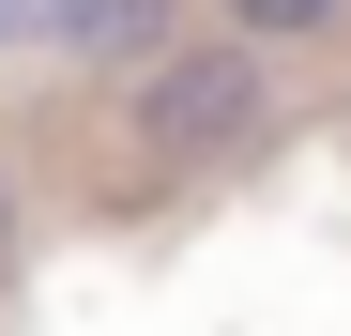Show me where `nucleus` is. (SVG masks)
<instances>
[{"label":"nucleus","mask_w":351,"mask_h":336,"mask_svg":"<svg viewBox=\"0 0 351 336\" xmlns=\"http://www.w3.org/2000/svg\"><path fill=\"white\" fill-rule=\"evenodd\" d=\"M245 123H260V31L214 16V46H153L138 62V153H229Z\"/></svg>","instance_id":"nucleus-1"},{"label":"nucleus","mask_w":351,"mask_h":336,"mask_svg":"<svg viewBox=\"0 0 351 336\" xmlns=\"http://www.w3.org/2000/svg\"><path fill=\"white\" fill-rule=\"evenodd\" d=\"M168 31H184V0H77V16H62L77 62H153Z\"/></svg>","instance_id":"nucleus-2"},{"label":"nucleus","mask_w":351,"mask_h":336,"mask_svg":"<svg viewBox=\"0 0 351 336\" xmlns=\"http://www.w3.org/2000/svg\"><path fill=\"white\" fill-rule=\"evenodd\" d=\"M214 16H229V31H260V46H306V31L351 16V0H214Z\"/></svg>","instance_id":"nucleus-3"},{"label":"nucleus","mask_w":351,"mask_h":336,"mask_svg":"<svg viewBox=\"0 0 351 336\" xmlns=\"http://www.w3.org/2000/svg\"><path fill=\"white\" fill-rule=\"evenodd\" d=\"M62 16L77 0H0V46H62Z\"/></svg>","instance_id":"nucleus-4"},{"label":"nucleus","mask_w":351,"mask_h":336,"mask_svg":"<svg viewBox=\"0 0 351 336\" xmlns=\"http://www.w3.org/2000/svg\"><path fill=\"white\" fill-rule=\"evenodd\" d=\"M0 230H16V184H0Z\"/></svg>","instance_id":"nucleus-5"}]
</instances>
